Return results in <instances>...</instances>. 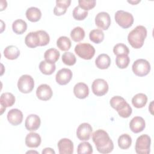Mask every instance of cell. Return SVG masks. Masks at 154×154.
<instances>
[{
	"label": "cell",
	"mask_w": 154,
	"mask_h": 154,
	"mask_svg": "<svg viewBox=\"0 0 154 154\" xmlns=\"http://www.w3.org/2000/svg\"><path fill=\"white\" fill-rule=\"evenodd\" d=\"M95 64L98 69H106L111 64V58L108 55L101 54L96 58Z\"/></svg>",
	"instance_id": "603a6c76"
},
{
	"label": "cell",
	"mask_w": 154,
	"mask_h": 154,
	"mask_svg": "<svg viewBox=\"0 0 154 154\" xmlns=\"http://www.w3.org/2000/svg\"><path fill=\"white\" fill-rule=\"evenodd\" d=\"M73 93L76 97L81 99H85L89 94L88 87L84 82H78L74 86Z\"/></svg>",
	"instance_id": "d6986e66"
},
{
	"label": "cell",
	"mask_w": 154,
	"mask_h": 154,
	"mask_svg": "<svg viewBox=\"0 0 154 154\" xmlns=\"http://www.w3.org/2000/svg\"><path fill=\"white\" fill-rule=\"evenodd\" d=\"M73 17L77 20H82L85 19L88 15V11L81 8L79 5L75 7L73 10Z\"/></svg>",
	"instance_id": "d590c367"
},
{
	"label": "cell",
	"mask_w": 154,
	"mask_h": 154,
	"mask_svg": "<svg viewBox=\"0 0 154 154\" xmlns=\"http://www.w3.org/2000/svg\"><path fill=\"white\" fill-rule=\"evenodd\" d=\"M7 119L10 124L13 126H17L22 123L23 120V114L18 109H11L8 112Z\"/></svg>",
	"instance_id": "2e32d148"
},
{
	"label": "cell",
	"mask_w": 154,
	"mask_h": 154,
	"mask_svg": "<svg viewBox=\"0 0 154 154\" xmlns=\"http://www.w3.org/2000/svg\"><path fill=\"white\" fill-rule=\"evenodd\" d=\"M37 31L40 40V46H43L47 45L50 41V37L49 34L45 31H43V30H38Z\"/></svg>",
	"instance_id": "ab89813d"
},
{
	"label": "cell",
	"mask_w": 154,
	"mask_h": 154,
	"mask_svg": "<svg viewBox=\"0 0 154 154\" xmlns=\"http://www.w3.org/2000/svg\"><path fill=\"white\" fill-rule=\"evenodd\" d=\"M26 18L32 22L38 21L42 17V12L40 10L35 7L28 8L26 11Z\"/></svg>",
	"instance_id": "cb8c5ba5"
},
{
	"label": "cell",
	"mask_w": 154,
	"mask_h": 154,
	"mask_svg": "<svg viewBox=\"0 0 154 154\" xmlns=\"http://www.w3.org/2000/svg\"><path fill=\"white\" fill-rule=\"evenodd\" d=\"M109 103L111 107L116 109L119 115L123 118H128L132 114V108L125 99L121 96H116L112 97L110 99Z\"/></svg>",
	"instance_id": "3957f363"
},
{
	"label": "cell",
	"mask_w": 154,
	"mask_h": 154,
	"mask_svg": "<svg viewBox=\"0 0 154 154\" xmlns=\"http://www.w3.org/2000/svg\"><path fill=\"white\" fill-rule=\"evenodd\" d=\"M71 41L66 36H61L57 40V46L61 51H67L71 47Z\"/></svg>",
	"instance_id": "1f68e13d"
},
{
	"label": "cell",
	"mask_w": 154,
	"mask_h": 154,
	"mask_svg": "<svg viewBox=\"0 0 154 154\" xmlns=\"http://www.w3.org/2000/svg\"><path fill=\"white\" fill-rule=\"evenodd\" d=\"M72 72L69 69L63 68L58 71L55 76L56 82L60 85L67 84L72 78Z\"/></svg>",
	"instance_id": "7c38bea8"
},
{
	"label": "cell",
	"mask_w": 154,
	"mask_h": 154,
	"mask_svg": "<svg viewBox=\"0 0 154 154\" xmlns=\"http://www.w3.org/2000/svg\"><path fill=\"white\" fill-rule=\"evenodd\" d=\"M147 36V29L143 25H138L132 29L128 35L129 44L135 49H140L143 46Z\"/></svg>",
	"instance_id": "7a4b0ae2"
},
{
	"label": "cell",
	"mask_w": 154,
	"mask_h": 154,
	"mask_svg": "<svg viewBox=\"0 0 154 154\" xmlns=\"http://www.w3.org/2000/svg\"><path fill=\"white\" fill-rule=\"evenodd\" d=\"M78 4L79 6L86 10H90L92 8H93L96 4V1L95 0H90V1H87V0H79L78 1Z\"/></svg>",
	"instance_id": "f35d334b"
},
{
	"label": "cell",
	"mask_w": 154,
	"mask_h": 154,
	"mask_svg": "<svg viewBox=\"0 0 154 154\" xmlns=\"http://www.w3.org/2000/svg\"><path fill=\"white\" fill-rule=\"evenodd\" d=\"M150 64L144 59H138L132 64V69L134 73L138 76H144L150 71Z\"/></svg>",
	"instance_id": "52a82bcc"
},
{
	"label": "cell",
	"mask_w": 154,
	"mask_h": 154,
	"mask_svg": "<svg viewBox=\"0 0 154 154\" xmlns=\"http://www.w3.org/2000/svg\"><path fill=\"white\" fill-rule=\"evenodd\" d=\"M90 40L94 43L99 44L104 39V33L100 29H95L91 30L89 33Z\"/></svg>",
	"instance_id": "f546056e"
},
{
	"label": "cell",
	"mask_w": 154,
	"mask_h": 154,
	"mask_svg": "<svg viewBox=\"0 0 154 154\" xmlns=\"http://www.w3.org/2000/svg\"><path fill=\"white\" fill-rule=\"evenodd\" d=\"M130 63V58L127 55H117L116 59L117 66L120 69L126 68Z\"/></svg>",
	"instance_id": "836d02e7"
},
{
	"label": "cell",
	"mask_w": 154,
	"mask_h": 154,
	"mask_svg": "<svg viewBox=\"0 0 154 154\" xmlns=\"http://www.w3.org/2000/svg\"><path fill=\"white\" fill-rule=\"evenodd\" d=\"M151 138L147 134L138 137L135 143V152L138 154H149L150 152Z\"/></svg>",
	"instance_id": "8992f818"
},
{
	"label": "cell",
	"mask_w": 154,
	"mask_h": 154,
	"mask_svg": "<svg viewBox=\"0 0 154 154\" xmlns=\"http://www.w3.org/2000/svg\"><path fill=\"white\" fill-rule=\"evenodd\" d=\"M146 127L144 119L140 116H136L132 119L129 123V128L132 132L137 134L142 132Z\"/></svg>",
	"instance_id": "e0dca14e"
},
{
	"label": "cell",
	"mask_w": 154,
	"mask_h": 154,
	"mask_svg": "<svg viewBox=\"0 0 154 154\" xmlns=\"http://www.w3.org/2000/svg\"><path fill=\"white\" fill-rule=\"evenodd\" d=\"M31 153L34 152V153H37V152H35V151H28V152H26V153H31Z\"/></svg>",
	"instance_id": "7bdbcfd3"
},
{
	"label": "cell",
	"mask_w": 154,
	"mask_h": 154,
	"mask_svg": "<svg viewBox=\"0 0 154 154\" xmlns=\"http://www.w3.org/2000/svg\"><path fill=\"white\" fill-rule=\"evenodd\" d=\"M53 94L52 90L51 87L47 84H43L40 85L36 90L37 97L42 100H49Z\"/></svg>",
	"instance_id": "4fadbf2b"
},
{
	"label": "cell",
	"mask_w": 154,
	"mask_h": 154,
	"mask_svg": "<svg viewBox=\"0 0 154 154\" xmlns=\"http://www.w3.org/2000/svg\"><path fill=\"white\" fill-rule=\"evenodd\" d=\"M62 61L66 65L73 66L76 63V59L73 53L70 52H66L62 55Z\"/></svg>",
	"instance_id": "74e56055"
},
{
	"label": "cell",
	"mask_w": 154,
	"mask_h": 154,
	"mask_svg": "<svg viewBox=\"0 0 154 154\" xmlns=\"http://www.w3.org/2000/svg\"><path fill=\"white\" fill-rule=\"evenodd\" d=\"M78 154H91L93 153L92 146L88 142L80 143L77 148Z\"/></svg>",
	"instance_id": "e575fe53"
},
{
	"label": "cell",
	"mask_w": 154,
	"mask_h": 154,
	"mask_svg": "<svg viewBox=\"0 0 154 154\" xmlns=\"http://www.w3.org/2000/svg\"><path fill=\"white\" fill-rule=\"evenodd\" d=\"M75 52L80 58L90 60L95 54V49L88 43H80L75 46Z\"/></svg>",
	"instance_id": "277c9868"
},
{
	"label": "cell",
	"mask_w": 154,
	"mask_h": 154,
	"mask_svg": "<svg viewBox=\"0 0 154 154\" xmlns=\"http://www.w3.org/2000/svg\"><path fill=\"white\" fill-rule=\"evenodd\" d=\"M71 3L70 0L56 1V5L54 8V13L55 16H61L66 13L67 8Z\"/></svg>",
	"instance_id": "7402d4cb"
},
{
	"label": "cell",
	"mask_w": 154,
	"mask_h": 154,
	"mask_svg": "<svg viewBox=\"0 0 154 154\" xmlns=\"http://www.w3.org/2000/svg\"><path fill=\"white\" fill-rule=\"evenodd\" d=\"M132 144V138L127 134L121 135L118 138V145L121 149H128Z\"/></svg>",
	"instance_id": "4dcf8cb0"
},
{
	"label": "cell",
	"mask_w": 154,
	"mask_h": 154,
	"mask_svg": "<svg viewBox=\"0 0 154 154\" xmlns=\"http://www.w3.org/2000/svg\"><path fill=\"white\" fill-rule=\"evenodd\" d=\"M70 37L74 42H80L85 37V31L82 28L76 26L71 31Z\"/></svg>",
	"instance_id": "d6a6232c"
},
{
	"label": "cell",
	"mask_w": 154,
	"mask_h": 154,
	"mask_svg": "<svg viewBox=\"0 0 154 154\" xmlns=\"http://www.w3.org/2000/svg\"><path fill=\"white\" fill-rule=\"evenodd\" d=\"M15 103V97L11 93H4L1 94L0 97V103L1 106V114L5 110L7 107L11 106Z\"/></svg>",
	"instance_id": "ac0fdd59"
},
{
	"label": "cell",
	"mask_w": 154,
	"mask_h": 154,
	"mask_svg": "<svg viewBox=\"0 0 154 154\" xmlns=\"http://www.w3.org/2000/svg\"><path fill=\"white\" fill-rule=\"evenodd\" d=\"M96 25L101 30H106L110 26L111 18L109 14L105 11L99 13L95 17Z\"/></svg>",
	"instance_id": "8fae6325"
},
{
	"label": "cell",
	"mask_w": 154,
	"mask_h": 154,
	"mask_svg": "<svg viewBox=\"0 0 154 154\" xmlns=\"http://www.w3.org/2000/svg\"><path fill=\"white\" fill-rule=\"evenodd\" d=\"M25 43L28 47L31 48L40 46V40L37 31L28 33L25 38Z\"/></svg>",
	"instance_id": "44dd1931"
},
{
	"label": "cell",
	"mask_w": 154,
	"mask_h": 154,
	"mask_svg": "<svg viewBox=\"0 0 154 154\" xmlns=\"http://www.w3.org/2000/svg\"><path fill=\"white\" fill-rule=\"evenodd\" d=\"M93 141L97 150L101 153H111L114 149V144L108 134L103 129H97L92 135Z\"/></svg>",
	"instance_id": "6da1fadb"
},
{
	"label": "cell",
	"mask_w": 154,
	"mask_h": 154,
	"mask_svg": "<svg viewBox=\"0 0 154 154\" xmlns=\"http://www.w3.org/2000/svg\"><path fill=\"white\" fill-rule=\"evenodd\" d=\"M20 55V51L17 47L14 45L7 46L4 50V55L8 60H15Z\"/></svg>",
	"instance_id": "d4e9b609"
},
{
	"label": "cell",
	"mask_w": 154,
	"mask_h": 154,
	"mask_svg": "<svg viewBox=\"0 0 154 154\" xmlns=\"http://www.w3.org/2000/svg\"><path fill=\"white\" fill-rule=\"evenodd\" d=\"M114 19L117 23L125 29L130 28L132 25L134 20L131 13L123 10L117 11L115 13Z\"/></svg>",
	"instance_id": "5b68a950"
},
{
	"label": "cell",
	"mask_w": 154,
	"mask_h": 154,
	"mask_svg": "<svg viewBox=\"0 0 154 154\" xmlns=\"http://www.w3.org/2000/svg\"><path fill=\"white\" fill-rule=\"evenodd\" d=\"M39 69L43 74L50 75L55 72L56 66L54 63H51L46 61H42L39 64Z\"/></svg>",
	"instance_id": "83f0119b"
},
{
	"label": "cell",
	"mask_w": 154,
	"mask_h": 154,
	"mask_svg": "<svg viewBox=\"0 0 154 154\" xmlns=\"http://www.w3.org/2000/svg\"><path fill=\"white\" fill-rule=\"evenodd\" d=\"M42 153L43 154H45V153H46V154H48V153L55 154V151H54L52 149H51V148H50V147H47V148L44 149L43 150V151H42Z\"/></svg>",
	"instance_id": "60d3db41"
},
{
	"label": "cell",
	"mask_w": 154,
	"mask_h": 154,
	"mask_svg": "<svg viewBox=\"0 0 154 154\" xmlns=\"http://www.w3.org/2000/svg\"><path fill=\"white\" fill-rule=\"evenodd\" d=\"M60 56V52L55 48H50L46 50L44 54L45 61L51 63H54L58 61Z\"/></svg>",
	"instance_id": "484cf974"
},
{
	"label": "cell",
	"mask_w": 154,
	"mask_h": 154,
	"mask_svg": "<svg viewBox=\"0 0 154 154\" xmlns=\"http://www.w3.org/2000/svg\"><path fill=\"white\" fill-rule=\"evenodd\" d=\"M60 154H72L73 152V143L69 138H62L57 144Z\"/></svg>",
	"instance_id": "9a60e30c"
},
{
	"label": "cell",
	"mask_w": 154,
	"mask_h": 154,
	"mask_svg": "<svg viewBox=\"0 0 154 154\" xmlns=\"http://www.w3.org/2000/svg\"><path fill=\"white\" fill-rule=\"evenodd\" d=\"M34 81L32 77L29 75H22L17 82V87L21 93H29L33 90Z\"/></svg>",
	"instance_id": "ba28073f"
},
{
	"label": "cell",
	"mask_w": 154,
	"mask_h": 154,
	"mask_svg": "<svg viewBox=\"0 0 154 154\" xmlns=\"http://www.w3.org/2000/svg\"><path fill=\"white\" fill-rule=\"evenodd\" d=\"M147 102V97L144 93H138L132 99V103L134 107L141 108L144 107Z\"/></svg>",
	"instance_id": "4316f807"
},
{
	"label": "cell",
	"mask_w": 154,
	"mask_h": 154,
	"mask_svg": "<svg viewBox=\"0 0 154 154\" xmlns=\"http://www.w3.org/2000/svg\"><path fill=\"white\" fill-rule=\"evenodd\" d=\"M42 140L40 135L35 132H30L26 135L25 138V144L31 148H36L41 143Z\"/></svg>",
	"instance_id": "ffe728a7"
},
{
	"label": "cell",
	"mask_w": 154,
	"mask_h": 154,
	"mask_svg": "<svg viewBox=\"0 0 154 154\" xmlns=\"http://www.w3.org/2000/svg\"><path fill=\"white\" fill-rule=\"evenodd\" d=\"M108 84L107 82L103 79H95L91 85L93 93L97 96L105 95L108 91Z\"/></svg>",
	"instance_id": "9c48e42d"
},
{
	"label": "cell",
	"mask_w": 154,
	"mask_h": 154,
	"mask_svg": "<svg viewBox=\"0 0 154 154\" xmlns=\"http://www.w3.org/2000/svg\"><path fill=\"white\" fill-rule=\"evenodd\" d=\"M93 131L91 126L88 123H81L76 130V136L81 141H87L90 139Z\"/></svg>",
	"instance_id": "30bf717a"
},
{
	"label": "cell",
	"mask_w": 154,
	"mask_h": 154,
	"mask_svg": "<svg viewBox=\"0 0 154 154\" xmlns=\"http://www.w3.org/2000/svg\"><path fill=\"white\" fill-rule=\"evenodd\" d=\"M113 52L115 55H123L129 54V49L128 47L123 43H117L113 48Z\"/></svg>",
	"instance_id": "8d00e7d4"
},
{
	"label": "cell",
	"mask_w": 154,
	"mask_h": 154,
	"mask_svg": "<svg viewBox=\"0 0 154 154\" xmlns=\"http://www.w3.org/2000/svg\"><path fill=\"white\" fill-rule=\"evenodd\" d=\"M13 31L17 34H22L27 29V24L22 19H17L12 23Z\"/></svg>",
	"instance_id": "f1b7e54d"
},
{
	"label": "cell",
	"mask_w": 154,
	"mask_h": 154,
	"mask_svg": "<svg viewBox=\"0 0 154 154\" xmlns=\"http://www.w3.org/2000/svg\"><path fill=\"white\" fill-rule=\"evenodd\" d=\"M129 3H131V4H137V3H138V2H140V1H128Z\"/></svg>",
	"instance_id": "b9f144b4"
},
{
	"label": "cell",
	"mask_w": 154,
	"mask_h": 154,
	"mask_svg": "<svg viewBox=\"0 0 154 154\" xmlns=\"http://www.w3.org/2000/svg\"><path fill=\"white\" fill-rule=\"evenodd\" d=\"M41 120L38 116L36 114H30L27 116L25 126L27 130L29 131H34L38 129L40 126Z\"/></svg>",
	"instance_id": "5bb4252c"
}]
</instances>
